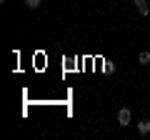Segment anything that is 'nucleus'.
<instances>
[{"mask_svg": "<svg viewBox=\"0 0 150 140\" xmlns=\"http://www.w3.org/2000/svg\"><path fill=\"white\" fill-rule=\"evenodd\" d=\"M133 3L138 5V10H140V15H143V18H148V15H150V5L145 3V0H133Z\"/></svg>", "mask_w": 150, "mask_h": 140, "instance_id": "obj_3", "label": "nucleus"}, {"mask_svg": "<svg viewBox=\"0 0 150 140\" xmlns=\"http://www.w3.org/2000/svg\"><path fill=\"white\" fill-rule=\"evenodd\" d=\"M138 133L140 135H150V118H143L138 123Z\"/></svg>", "mask_w": 150, "mask_h": 140, "instance_id": "obj_2", "label": "nucleus"}, {"mask_svg": "<svg viewBox=\"0 0 150 140\" xmlns=\"http://www.w3.org/2000/svg\"><path fill=\"white\" fill-rule=\"evenodd\" d=\"M138 63H140V65H148V63H150V53H148V50H143V53L138 55Z\"/></svg>", "mask_w": 150, "mask_h": 140, "instance_id": "obj_4", "label": "nucleus"}, {"mask_svg": "<svg viewBox=\"0 0 150 140\" xmlns=\"http://www.w3.org/2000/svg\"><path fill=\"white\" fill-rule=\"evenodd\" d=\"M40 3H43V0H25V8H30V10H38V8H40Z\"/></svg>", "mask_w": 150, "mask_h": 140, "instance_id": "obj_5", "label": "nucleus"}, {"mask_svg": "<svg viewBox=\"0 0 150 140\" xmlns=\"http://www.w3.org/2000/svg\"><path fill=\"white\" fill-rule=\"evenodd\" d=\"M130 120H133V115H130V110H128V108H120V113H118V125H123V128H128V125H130Z\"/></svg>", "mask_w": 150, "mask_h": 140, "instance_id": "obj_1", "label": "nucleus"}]
</instances>
